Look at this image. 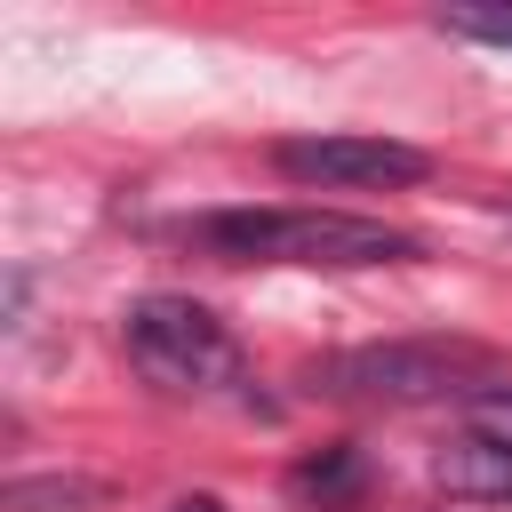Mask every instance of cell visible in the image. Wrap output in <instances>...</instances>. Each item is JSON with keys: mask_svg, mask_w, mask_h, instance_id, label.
<instances>
[{"mask_svg": "<svg viewBox=\"0 0 512 512\" xmlns=\"http://www.w3.org/2000/svg\"><path fill=\"white\" fill-rule=\"evenodd\" d=\"M360 480H368L360 448H320V456H304V464L288 472V496H296V504H312V512H336V504H352V496H360Z\"/></svg>", "mask_w": 512, "mask_h": 512, "instance_id": "cell-6", "label": "cell"}, {"mask_svg": "<svg viewBox=\"0 0 512 512\" xmlns=\"http://www.w3.org/2000/svg\"><path fill=\"white\" fill-rule=\"evenodd\" d=\"M472 368H480V352H464V344H360V352H336L320 368V392L408 408V400L472 392Z\"/></svg>", "mask_w": 512, "mask_h": 512, "instance_id": "cell-3", "label": "cell"}, {"mask_svg": "<svg viewBox=\"0 0 512 512\" xmlns=\"http://www.w3.org/2000/svg\"><path fill=\"white\" fill-rule=\"evenodd\" d=\"M120 336H128V360L144 368V384H160V392H224V384H240V344L192 296H136L120 312Z\"/></svg>", "mask_w": 512, "mask_h": 512, "instance_id": "cell-2", "label": "cell"}, {"mask_svg": "<svg viewBox=\"0 0 512 512\" xmlns=\"http://www.w3.org/2000/svg\"><path fill=\"white\" fill-rule=\"evenodd\" d=\"M168 512H224V496H176Z\"/></svg>", "mask_w": 512, "mask_h": 512, "instance_id": "cell-9", "label": "cell"}, {"mask_svg": "<svg viewBox=\"0 0 512 512\" xmlns=\"http://www.w3.org/2000/svg\"><path fill=\"white\" fill-rule=\"evenodd\" d=\"M200 248L224 264H320V272H360V264H416L424 240L376 216L344 208H216L200 216Z\"/></svg>", "mask_w": 512, "mask_h": 512, "instance_id": "cell-1", "label": "cell"}, {"mask_svg": "<svg viewBox=\"0 0 512 512\" xmlns=\"http://www.w3.org/2000/svg\"><path fill=\"white\" fill-rule=\"evenodd\" d=\"M472 432H488L496 448H512V384H488V392H472Z\"/></svg>", "mask_w": 512, "mask_h": 512, "instance_id": "cell-8", "label": "cell"}, {"mask_svg": "<svg viewBox=\"0 0 512 512\" xmlns=\"http://www.w3.org/2000/svg\"><path fill=\"white\" fill-rule=\"evenodd\" d=\"M272 168L296 184H344V192H384V184L432 176V160L392 136H288V144H272Z\"/></svg>", "mask_w": 512, "mask_h": 512, "instance_id": "cell-4", "label": "cell"}, {"mask_svg": "<svg viewBox=\"0 0 512 512\" xmlns=\"http://www.w3.org/2000/svg\"><path fill=\"white\" fill-rule=\"evenodd\" d=\"M456 40H480V48H512V8H448L440 16Z\"/></svg>", "mask_w": 512, "mask_h": 512, "instance_id": "cell-7", "label": "cell"}, {"mask_svg": "<svg viewBox=\"0 0 512 512\" xmlns=\"http://www.w3.org/2000/svg\"><path fill=\"white\" fill-rule=\"evenodd\" d=\"M432 480L464 504H512V448H496L488 432H456L432 456Z\"/></svg>", "mask_w": 512, "mask_h": 512, "instance_id": "cell-5", "label": "cell"}]
</instances>
